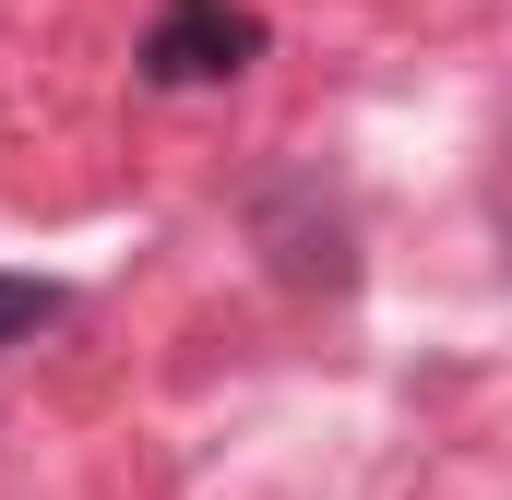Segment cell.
I'll list each match as a JSON object with an SVG mask.
<instances>
[{
  "label": "cell",
  "instance_id": "obj_2",
  "mask_svg": "<svg viewBox=\"0 0 512 500\" xmlns=\"http://www.w3.org/2000/svg\"><path fill=\"white\" fill-rule=\"evenodd\" d=\"M36 322H60V286L48 274H0V346H24Z\"/></svg>",
  "mask_w": 512,
  "mask_h": 500
},
{
  "label": "cell",
  "instance_id": "obj_1",
  "mask_svg": "<svg viewBox=\"0 0 512 500\" xmlns=\"http://www.w3.org/2000/svg\"><path fill=\"white\" fill-rule=\"evenodd\" d=\"M251 60H262L251 0H155V24H143V84H227Z\"/></svg>",
  "mask_w": 512,
  "mask_h": 500
}]
</instances>
